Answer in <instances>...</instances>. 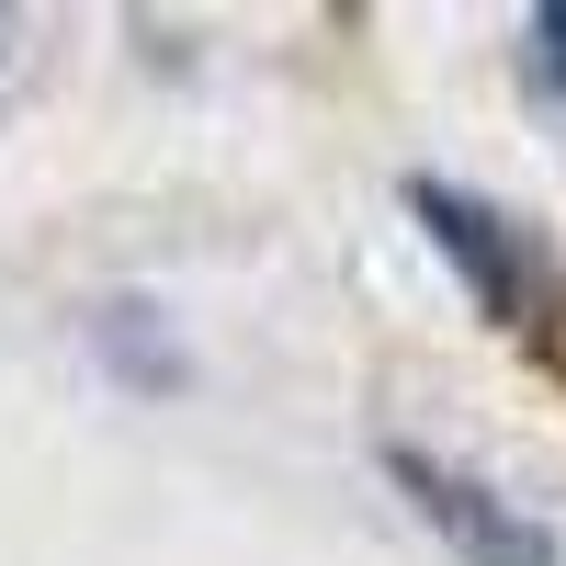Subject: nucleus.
<instances>
[{"label":"nucleus","mask_w":566,"mask_h":566,"mask_svg":"<svg viewBox=\"0 0 566 566\" xmlns=\"http://www.w3.org/2000/svg\"><path fill=\"white\" fill-rule=\"evenodd\" d=\"M408 216L431 227V250H442L464 283H476V306L566 386V261L533 239L522 216H499L488 193H453V181H408Z\"/></svg>","instance_id":"f257e3e1"},{"label":"nucleus","mask_w":566,"mask_h":566,"mask_svg":"<svg viewBox=\"0 0 566 566\" xmlns=\"http://www.w3.org/2000/svg\"><path fill=\"white\" fill-rule=\"evenodd\" d=\"M386 476H397V499H408L464 566H555V533L533 522V510H510L476 464H442V453H419V442H386Z\"/></svg>","instance_id":"f03ea898"},{"label":"nucleus","mask_w":566,"mask_h":566,"mask_svg":"<svg viewBox=\"0 0 566 566\" xmlns=\"http://www.w3.org/2000/svg\"><path fill=\"white\" fill-rule=\"evenodd\" d=\"M533 80L566 103V0H555V12H533Z\"/></svg>","instance_id":"7ed1b4c3"}]
</instances>
